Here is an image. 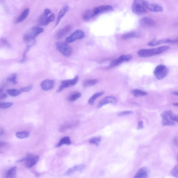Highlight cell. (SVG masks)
Wrapping results in <instances>:
<instances>
[{
	"label": "cell",
	"mask_w": 178,
	"mask_h": 178,
	"mask_svg": "<svg viewBox=\"0 0 178 178\" xmlns=\"http://www.w3.org/2000/svg\"><path fill=\"white\" fill-rule=\"evenodd\" d=\"M170 47L168 46L163 47L157 48H152L150 49H141L138 50V54L140 57H147L156 55L165 52L169 49Z\"/></svg>",
	"instance_id": "obj_1"
},
{
	"label": "cell",
	"mask_w": 178,
	"mask_h": 178,
	"mask_svg": "<svg viewBox=\"0 0 178 178\" xmlns=\"http://www.w3.org/2000/svg\"><path fill=\"white\" fill-rule=\"evenodd\" d=\"M147 2L140 0H136L133 2L131 6V10L133 12L138 15H141L147 13L145 6Z\"/></svg>",
	"instance_id": "obj_2"
},
{
	"label": "cell",
	"mask_w": 178,
	"mask_h": 178,
	"mask_svg": "<svg viewBox=\"0 0 178 178\" xmlns=\"http://www.w3.org/2000/svg\"><path fill=\"white\" fill-rule=\"evenodd\" d=\"M39 159V157L37 155L29 154L25 158L17 161V162L20 163L24 161L25 166L28 168H31L33 167L37 163Z\"/></svg>",
	"instance_id": "obj_3"
},
{
	"label": "cell",
	"mask_w": 178,
	"mask_h": 178,
	"mask_svg": "<svg viewBox=\"0 0 178 178\" xmlns=\"http://www.w3.org/2000/svg\"><path fill=\"white\" fill-rule=\"evenodd\" d=\"M56 46L57 50L64 56L70 57L72 54V48L66 43H57Z\"/></svg>",
	"instance_id": "obj_4"
},
{
	"label": "cell",
	"mask_w": 178,
	"mask_h": 178,
	"mask_svg": "<svg viewBox=\"0 0 178 178\" xmlns=\"http://www.w3.org/2000/svg\"><path fill=\"white\" fill-rule=\"evenodd\" d=\"M168 73V68L163 65H159L157 66L154 71L155 77L158 80L162 79L165 78Z\"/></svg>",
	"instance_id": "obj_5"
},
{
	"label": "cell",
	"mask_w": 178,
	"mask_h": 178,
	"mask_svg": "<svg viewBox=\"0 0 178 178\" xmlns=\"http://www.w3.org/2000/svg\"><path fill=\"white\" fill-rule=\"evenodd\" d=\"M173 112L170 111H166L161 115L162 118V124L164 126H172L175 125L173 121V117L174 116Z\"/></svg>",
	"instance_id": "obj_6"
},
{
	"label": "cell",
	"mask_w": 178,
	"mask_h": 178,
	"mask_svg": "<svg viewBox=\"0 0 178 178\" xmlns=\"http://www.w3.org/2000/svg\"><path fill=\"white\" fill-rule=\"evenodd\" d=\"M85 36L84 32L81 30H77L66 39V43H70L77 40L84 38Z\"/></svg>",
	"instance_id": "obj_7"
},
{
	"label": "cell",
	"mask_w": 178,
	"mask_h": 178,
	"mask_svg": "<svg viewBox=\"0 0 178 178\" xmlns=\"http://www.w3.org/2000/svg\"><path fill=\"white\" fill-rule=\"evenodd\" d=\"M78 79L79 77L77 76L73 79L62 81L61 82V85L58 89L57 90V92L58 93H60L65 89L73 86L77 84Z\"/></svg>",
	"instance_id": "obj_8"
},
{
	"label": "cell",
	"mask_w": 178,
	"mask_h": 178,
	"mask_svg": "<svg viewBox=\"0 0 178 178\" xmlns=\"http://www.w3.org/2000/svg\"><path fill=\"white\" fill-rule=\"evenodd\" d=\"M132 58V57L130 54L123 55H121L118 59L114 60L111 62L110 67H113L118 66L122 62L128 61Z\"/></svg>",
	"instance_id": "obj_9"
},
{
	"label": "cell",
	"mask_w": 178,
	"mask_h": 178,
	"mask_svg": "<svg viewBox=\"0 0 178 178\" xmlns=\"http://www.w3.org/2000/svg\"><path fill=\"white\" fill-rule=\"evenodd\" d=\"M113 10V8L110 5H101L95 8L92 11L93 17L101 13L107 12Z\"/></svg>",
	"instance_id": "obj_10"
},
{
	"label": "cell",
	"mask_w": 178,
	"mask_h": 178,
	"mask_svg": "<svg viewBox=\"0 0 178 178\" xmlns=\"http://www.w3.org/2000/svg\"><path fill=\"white\" fill-rule=\"evenodd\" d=\"M86 165L84 164H80L74 166L73 167L69 169L64 174V175L67 176L73 175L76 172H82L85 169Z\"/></svg>",
	"instance_id": "obj_11"
},
{
	"label": "cell",
	"mask_w": 178,
	"mask_h": 178,
	"mask_svg": "<svg viewBox=\"0 0 178 178\" xmlns=\"http://www.w3.org/2000/svg\"><path fill=\"white\" fill-rule=\"evenodd\" d=\"M55 80H53L46 79L41 83V87L44 91H48L51 89L54 86Z\"/></svg>",
	"instance_id": "obj_12"
},
{
	"label": "cell",
	"mask_w": 178,
	"mask_h": 178,
	"mask_svg": "<svg viewBox=\"0 0 178 178\" xmlns=\"http://www.w3.org/2000/svg\"><path fill=\"white\" fill-rule=\"evenodd\" d=\"M145 8L153 12H162L163 10L161 6L155 4H149L148 2L145 6Z\"/></svg>",
	"instance_id": "obj_13"
},
{
	"label": "cell",
	"mask_w": 178,
	"mask_h": 178,
	"mask_svg": "<svg viewBox=\"0 0 178 178\" xmlns=\"http://www.w3.org/2000/svg\"><path fill=\"white\" fill-rule=\"evenodd\" d=\"M140 24L142 26L152 27L155 25L156 23L151 18L146 17L143 18L141 19Z\"/></svg>",
	"instance_id": "obj_14"
},
{
	"label": "cell",
	"mask_w": 178,
	"mask_h": 178,
	"mask_svg": "<svg viewBox=\"0 0 178 178\" xmlns=\"http://www.w3.org/2000/svg\"><path fill=\"white\" fill-rule=\"evenodd\" d=\"M176 42V40H171L168 39H161L158 40H154L150 41L147 44V45L150 47H154V46L161 44L173 43Z\"/></svg>",
	"instance_id": "obj_15"
},
{
	"label": "cell",
	"mask_w": 178,
	"mask_h": 178,
	"mask_svg": "<svg viewBox=\"0 0 178 178\" xmlns=\"http://www.w3.org/2000/svg\"><path fill=\"white\" fill-rule=\"evenodd\" d=\"M115 99L114 97L108 96L104 98L102 100L98 106V108H100L104 105L109 103H115Z\"/></svg>",
	"instance_id": "obj_16"
},
{
	"label": "cell",
	"mask_w": 178,
	"mask_h": 178,
	"mask_svg": "<svg viewBox=\"0 0 178 178\" xmlns=\"http://www.w3.org/2000/svg\"><path fill=\"white\" fill-rule=\"evenodd\" d=\"M44 31V29L42 28L39 27H35L32 28L29 33L27 34L31 37L35 38L39 34L42 33Z\"/></svg>",
	"instance_id": "obj_17"
},
{
	"label": "cell",
	"mask_w": 178,
	"mask_h": 178,
	"mask_svg": "<svg viewBox=\"0 0 178 178\" xmlns=\"http://www.w3.org/2000/svg\"><path fill=\"white\" fill-rule=\"evenodd\" d=\"M72 27L71 25H68L66 27L63 28V29L60 30L57 32L56 37L57 38H61L63 37L65 35L70 32L71 30Z\"/></svg>",
	"instance_id": "obj_18"
},
{
	"label": "cell",
	"mask_w": 178,
	"mask_h": 178,
	"mask_svg": "<svg viewBox=\"0 0 178 178\" xmlns=\"http://www.w3.org/2000/svg\"><path fill=\"white\" fill-rule=\"evenodd\" d=\"M148 175L147 170L145 168H142L138 170L133 178H146Z\"/></svg>",
	"instance_id": "obj_19"
},
{
	"label": "cell",
	"mask_w": 178,
	"mask_h": 178,
	"mask_svg": "<svg viewBox=\"0 0 178 178\" xmlns=\"http://www.w3.org/2000/svg\"><path fill=\"white\" fill-rule=\"evenodd\" d=\"M17 168L14 167L9 169L5 175V178H14L17 173Z\"/></svg>",
	"instance_id": "obj_20"
},
{
	"label": "cell",
	"mask_w": 178,
	"mask_h": 178,
	"mask_svg": "<svg viewBox=\"0 0 178 178\" xmlns=\"http://www.w3.org/2000/svg\"><path fill=\"white\" fill-rule=\"evenodd\" d=\"M48 16V15H46L43 13V14L41 15L39 18L38 24L41 26H45L50 24Z\"/></svg>",
	"instance_id": "obj_21"
},
{
	"label": "cell",
	"mask_w": 178,
	"mask_h": 178,
	"mask_svg": "<svg viewBox=\"0 0 178 178\" xmlns=\"http://www.w3.org/2000/svg\"><path fill=\"white\" fill-rule=\"evenodd\" d=\"M78 124L77 122L68 123L62 125L60 128V131L62 132L68 130V129L71 128L73 127L76 126Z\"/></svg>",
	"instance_id": "obj_22"
},
{
	"label": "cell",
	"mask_w": 178,
	"mask_h": 178,
	"mask_svg": "<svg viewBox=\"0 0 178 178\" xmlns=\"http://www.w3.org/2000/svg\"><path fill=\"white\" fill-rule=\"evenodd\" d=\"M30 10L27 8L23 11L21 15L18 17L17 20V23H19L24 21L29 15Z\"/></svg>",
	"instance_id": "obj_23"
},
{
	"label": "cell",
	"mask_w": 178,
	"mask_h": 178,
	"mask_svg": "<svg viewBox=\"0 0 178 178\" xmlns=\"http://www.w3.org/2000/svg\"><path fill=\"white\" fill-rule=\"evenodd\" d=\"M71 142L70 139V138L68 136H66L62 138V139L60 140L59 142L57 145V147H60L62 146V145L64 144H66L69 145L71 144Z\"/></svg>",
	"instance_id": "obj_24"
},
{
	"label": "cell",
	"mask_w": 178,
	"mask_h": 178,
	"mask_svg": "<svg viewBox=\"0 0 178 178\" xmlns=\"http://www.w3.org/2000/svg\"><path fill=\"white\" fill-rule=\"evenodd\" d=\"M68 7L66 6L60 11L57 21V25L59 24V22L60 21L61 18H63L65 15L66 14V13L67 12V11H68Z\"/></svg>",
	"instance_id": "obj_25"
},
{
	"label": "cell",
	"mask_w": 178,
	"mask_h": 178,
	"mask_svg": "<svg viewBox=\"0 0 178 178\" xmlns=\"http://www.w3.org/2000/svg\"><path fill=\"white\" fill-rule=\"evenodd\" d=\"M140 36L139 34L135 32H132L124 34L122 36V38L124 39H127L131 38H139Z\"/></svg>",
	"instance_id": "obj_26"
},
{
	"label": "cell",
	"mask_w": 178,
	"mask_h": 178,
	"mask_svg": "<svg viewBox=\"0 0 178 178\" xmlns=\"http://www.w3.org/2000/svg\"><path fill=\"white\" fill-rule=\"evenodd\" d=\"M30 133L28 131H23L18 132L16 133V136L20 139H24L29 137Z\"/></svg>",
	"instance_id": "obj_27"
},
{
	"label": "cell",
	"mask_w": 178,
	"mask_h": 178,
	"mask_svg": "<svg viewBox=\"0 0 178 178\" xmlns=\"http://www.w3.org/2000/svg\"><path fill=\"white\" fill-rule=\"evenodd\" d=\"M103 94V92H98V93L95 94L89 99L88 101L90 105H94L95 102L97 99H98L99 97L102 95Z\"/></svg>",
	"instance_id": "obj_28"
},
{
	"label": "cell",
	"mask_w": 178,
	"mask_h": 178,
	"mask_svg": "<svg viewBox=\"0 0 178 178\" xmlns=\"http://www.w3.org/2000/svg\"><path fill=\"white\" fill-rule=\"evenodd\" d=\"M22 92L20 90L17 89H10L7 90V93L11 97H16L20 95Z\"/></svg>",
	"instance_id": "obj_29"
},
{
	"label": "cell",
	"mask_w": 178,
	"mask_h": 178,
	"mask_svg": "<svg viewBox=\"0 0 178 178\" xmlns=\"http://www.w3.org/2000/svg\"><path fill=\"white\" fill-rule=\"evenodd\" d=\"M132 94L135 97H139L147 95V93L146 92L139 89L133 90L131 92Z\"/></svg>",
	"instance_id": "obj_30"
},
{
	"label": "cell",
	"mask_w": 178,
	"mask_h": 178,
	"mask_svg": "<svg viewBox=\"0 0 178 178\" xmlns=\"http://www.w3.org/2000/svg\"><path fill=\"white\" fill-rule=\"evenodd\" d=\"M93 15L92 13V11L90 10H87L85 11L83 14V18L85 21H88L93 18Z\"/></svg>",
	"instance_id": "obj_31"
},
{
	"label": "cell",
	"mask_w": 178,
	"mask_h": 178,
	"mask_svg": "<svg viewBox=\"0 0 178 178\" xmlns=\"http://www.w3.org/2000/svg\"><path fill=\"white\" fill-rule=\"evenodd\" d=\"M81 96V94L79 92H74L71 95L68 97V100L69 101L73 102L77 100V99L80 98Z\"/></svg>",
	"instance_id": "obj_32"
},
{
	"label": "cell",
	"mask_w": 178,
	"mask_h": 178,
	"mask_svg": "<svg viewBox=\"0 0 178 178\" xmlns=\"http://www.w3.org/2000/svg\"><path fill=\"white\" fill-rule=\"evenodd\" d=\"M17 75L16 74V73H14L9 76L7 79V81L15 85L17 84Z\"/></svg>",
	"instance_id": "obj_33"
},
{
	"label": "cell",
	"mask_w": 178,
	"mask_h": 178,
	"mask_svg": "<svg viewBox=\"0 0 178 178\" xmlns=\"http://www.w3.org/2000/svg\"><path fill=\"white\" fill-rule=\"evenodd\" d=\"M101 138L100 137L93 138L89 140V142L91 144L99 145L101 142Z\"/></svg>",
	"instance_id": "obj_34"
},
{
	"label": "cell",
	"mask_w": 178,
	"mask_h": 178,
	"mask_svg": "<svg viewBox=\"0 0 178 178\" xmlns=\"http://www.w3.org/2000/svg\"><path fill=\"white\" fill-rule=\"evenodd\" d=\"M98 80L96 79L89 80L85 81L84 83V86L85 87H89L97 84Z\"/></svg>",
	"instance_id": "obj_35"
},
{
	"label": "cell",
	"mask_w": 178,
	"mask_h": 178,
	"mask_svg": "<svg viewBox=\"0 0 178 178\" xmlns=\"http://www.w3.org/2000/svg\"><path fill=\"white\" fill-rule=\"evenodd\" d=\"M13 105L12 102H0V108L1 109H7L10 108Z\"/></svg>",
	"instance_id": "obj_36"
},
{
	"label": "cell",
	"mask_w": 178,
	"mask_h": 178,
	"mask_svg": "<svg viewBox=\"0 0 178 178\" xmlns=\"http://www.w3.org/2000/svg\"><path fill=\"white\" fill-rule=\"evenodd\" d=\"M32 88H33V86L30 85L27 86L22 87L20 90L22 92H27L31 91Z\"/></svg>",
	"instance_id": "obj_37"
},
{
	"label": "cell",
	"mask_w": 178,
	"mask_h": 178,
	"mask_svg": "<svg viewBox=\"0 0 178 178\" xmlns=\"http://www.w3.org/2000/svg\"><path fill=\"white\" fill-rule=\"evenodd\" d=\"M133 112L131 111H127L119 113L118 115L120 116H125V115L133 114Z\"/></svg>",
	"instance_id": "obj_38"
},
{
	"label": "cell",
	"mask_w": 178,
	"mask_h": 178,
	"mask_svg": "<svg viewBox=\"0 0 178 178\" xmlns=\"http://www.w3.org/2000/svg\"><path fill=\"white\" fill-rule=\"evenodd\" d=\"M0 44L4 46H8V47L10 45L8 41L5 39L3 38L0 39Z\"/></svg>",
	"instance_id": "obj_39"
},
{
	"label": "cell",
	"mask_w": 178,
	"mask_h": 178,
	"mask_svg": "<svg viewBox=\"0 0 178 178\" xmlns=\"http://www.w3.org/2000/svg\"><path fill=\"white\" fill-rule=\"evenodd\" d=\"M172 174L175 177H177L178 176V167L177 166L176 167L173 169L172 172Z\"/></svg>",
	"instance_id": "obj_40"
},
{
	"label": "cell",
	"mask_w": 178,
	"mask_h": 178,
	"mask_svg": "<svg viewBox=\"0 0 178 178\" xmlns=\"http://www.w3.org/2000/svg\"><path fill=\"white\" fill-rule=\"evenodd\" d=\"M7 143L6 142L0 141V153L3 152H2V149L5 147Z\"/></svg>",
	"instance_id": "obj_41"
},
{
	"label": "cell",
	"mask_w": 178,
	"mask_h": 178,
	"mask_svg": "<svg viewBox=\"0 0 178 178\" xmlns=\"http://www.w3.org/2000/svg\"><path fill=\"white\" fill-rule=\"evenodd\" d=\"M7 95L6 94L2 93L0 94V101L4 100L7 98Z\"/></svg>",
	"instance_id": "obj_42"
},
{
	"label": "cell",
	"mask_w": 178,
	"mask_h": 178,
	"mask_svg": "<svg viewBox=\"0 0 178 178\" xmlns=\"http://www.w3.org/2000/svg\"><path fill=\"white\" fill-rule=\"evenodd\" d=\"M143 128V122L142 121H140L138 122V129H142Z\"/></svg>",
	"instance_id": "obj_43"
},
{
	"label": "cell",
	"mask_w": 178,
	"mask_h": 178,
	"mask_svg": "<svg viewBox=\"0 0 178 178\" xmlns=\"http://www.w3.org/2000/svg\"><path fill=\"white\" fill-rule=\"evenodd\" d=\"M51 13V11L48 9H46L44 11V13L45 15L47 16L50 15Z\"/></svg>",
	"instance_id": "obj_44"
},
{
	"label": "cell",
	"mask_w": 178,
	"mask_h": 178,
	"mask_svg": "<svg viewBox=\"0 0 178 178\" xmlns=\"http://www.w3.org/2000/svg\"><path fill=\"white\" fill-rule=\"evenodd\" d=\"M5 131L3 129H1L0 130V136L4 134Z\"/></svg>",
	"instance_id": "obj_45"
},
{
	"label": "cell",
	"mask_w": 178,
	"mask_h": 178,
	"mask_svg": "<svg viewBox=\"0 0 178 178\" xmlns=\"http://www.w3.org/2000/svg\"><path fill=\"white\" fill-rule=\"evenodd\" d=\"M177 140H177V138H175L174 142L175 144H176V145H177V142H178Z\"/></svg>",
	"instance_id": "obj_46"
},
{
	"label": "cell",
	"mask_w": 178,
	"mask_h": 178,
	"mask_svg": "<svg viewBox=\"0 0 178 178\" xmlns=\"http://www.w3.org/2000/svg\"><path fill=\"white\" fill-rule=\"evenodd\" d=\"M4 91V89L2 88H0V94H1Z\"/></svg>",
	"instance_id": "obj_47"
},
{
	"label": "cell",
	"mask_w": 178,
	"mask_h": 178,
	"mask_svg": "<svg viewBox=\"0 0 178 178\" xmlns=\"http://www.w3.org/2000/svg\"><path fill=\"white\" fill-rule=\"evenodd\" d=\"M173 94H174V95H176V96H177V95H178L177 92H173Z\"/></svg>",
	"instance_id": "obj_48"
},
{
	"label": "cell",
	"mask_w": 178,
	"mask_h": 178,
	"mask_svg": "<svg viewBox=\"0 0 178 178\" xmlns=\"http://www.w3.org/2000/svg\"><path fill=\"white\" fill-rule=\"evenodd\" d=\"M173 105H174L175 106H176V107H177L178 105V103H174L173 104Z\"/></svg>",
	"instance_id": "obj_49"
}]
</instances>
